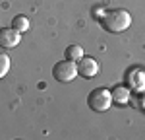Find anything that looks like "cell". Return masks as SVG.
<instances>
[{
    "label": "cell",
    "instance_id": "6da1fadb",
    "mask_svg": "<svg viewBox=\"0 0 145 140\" xmlns=\"http://www.w3.org/2000/svg\"><path fill=\"white\" fill-rule=\"evenodd\" d=\"M101 22H103V27L108 33H120V31H126L132 25V16H130L128 10L116 8V10L105 12V16H103Z\"/></svg>",
    "mask_w": 145,
    "mask_h": 140
},
{
    "label": "cell",
    "instance_id": "7a4b0ae2",
    "mask_svg": "<svg viewBox=\"0 0 145 140\" xmlns=\"http://www.w3.org/2000/svg\"><path fill=\"white\" fill-rule=\"evenodd\" d=\"M87 103H89V107L93 111L105 113L112 105V95L106 88H95V90L89 92V95H87Z\"/></svg>",
    "mask_w": 145,
    "mask_h": 140
},
{
    "label": "cell",
    "instance_id": "3957f363",
    "mask_svg": "<svg viewBox=\"0 0 145 140\" xmlns=\"http://www.w3.org/2000/svg\"><path fill=\"white\" fill-rule=\"evenodd\" d=\"M52 76L56 82H72L78 76V62H72L68 58L56 62L54 68H52Z\"/></svg>",
    "mask_w": 145,
    "mask_h": 140
},
{
    "label": "cell",
    "instance_id": "277c9868",
    "mask_svg": "<svg viewBox=\"0 0 145 140\" xmlns=\"http://www.w3.org/2000/svg\"><path fill=\"white\" fill-rule=\"evenodd\" d=\"M126 86L135 90L137 93L145 92V68L134 66V68L128 70V74H126Z\"/></svg>",
    "mask_w": 145,
    "mask_h": 140
},
{
    "label": "cell",
    "instance_id": "5b68a950",
    "mask_svg": "<svg viewBox=\"0 0 145 140\" xmlns=\"http://www.w3.org/2000/svg\"><path fill=\"white\" fill-rule=\"evenodd\" d=\"M78 74L79 76H83V78H95L97 74H99V62L95 60V58L91 57H83L78 60Z\"/></svg>",
    "mask_w": 145,
    "mask_h": 140
},
{
    "label": "cell",
    "instance_id": "8992f818",
    "mask_svg": "<svg viewBox=\"0 0 145 140\" xmlns=\"http://www.w3.org/2000/svg\"><path fill=\"white\" fill-rule=\"evenodd\" d=\"M20 43V31L14 27H2L0 29V47L2 49H12Z\"/></svg>",
    "mask_w": 145,
    "mask_h": 140
},
{
    "label": "cell",
    "instance_id": "52a82bcc",
    "mask_svg": "<svg viewBox=\"0 0 145 140\" xmlns=\"http://www.w3.org/2000/svg\"><path fill=\"white\" fill-rule=\"evenodd\" d=\"M112 95V103H118V105H126L132 97V92L128 86H116L114 90L110 92Z\"/></svg>",
    "mask_w": 145,
    "mask_h": 140
},
{
    "label": "cell",
    "instance_id": "ba28073f",
    "mask_svg": "<svg viewBox=\"0 0 145 140\" xmlns=\"http://www.w3.org/2000/svg\"><path fill=\"white\" fill-rule=\"evenodd\" d=\"M29 25H31V23H29V18H27V16H22V14H20V16H16V18L12 20V27H14V29H18L20 33L27 31V29H29Z\"/></svg>",
    "mask_w": 145,
    "mask_h": 140
},
{
    "label": "cell",
    "instance_id": "9c48e42d",
    "mask_svg": "<svg viewBox=\"0 0 145 140\" xmlns=\"http://www.w3.org/2000/svg\"><path fill=\"white\" fill-rule=\"evenodd\" d=\"M64 57H66L68 60H72V62H78L79 58L83 57V49H81L79 45H70V47H66Z\"/></svg>",
    "mask_w": 145,
    "mask_h": 140
},
{
    "label": "cell",
    "instance_id": "30bf717a",
    "mask_svg": "<svg viewBox=\"0 0 145 140\" xmlns=\"http://www.w3.org/2000/svg\"><path fill=\"white\" fill-rule=\"evenodd\" d=\"M10 57L6 55V53H0V78H4L6 74H8V70H10Z\"/></svg>",
    "mask_w": 145,
    "mask_h": 140
},
{
    "label": "cell",
    "instance_id": "8fae6325",
    "mask_svg": "<svg viewBox=\"0 0 145 140\" xmlns=\"http://www.w3.org/2000/svg\"><path fill=\"white\" fill-rule=\"evenodd\" d=\"M139 101H141V103H137V105H139V107H141V109L145 111V93L141 95V99H139Z\"/></svg>",
    "mask_w": 145,
    "mask_h": 140
}]
</instances>
